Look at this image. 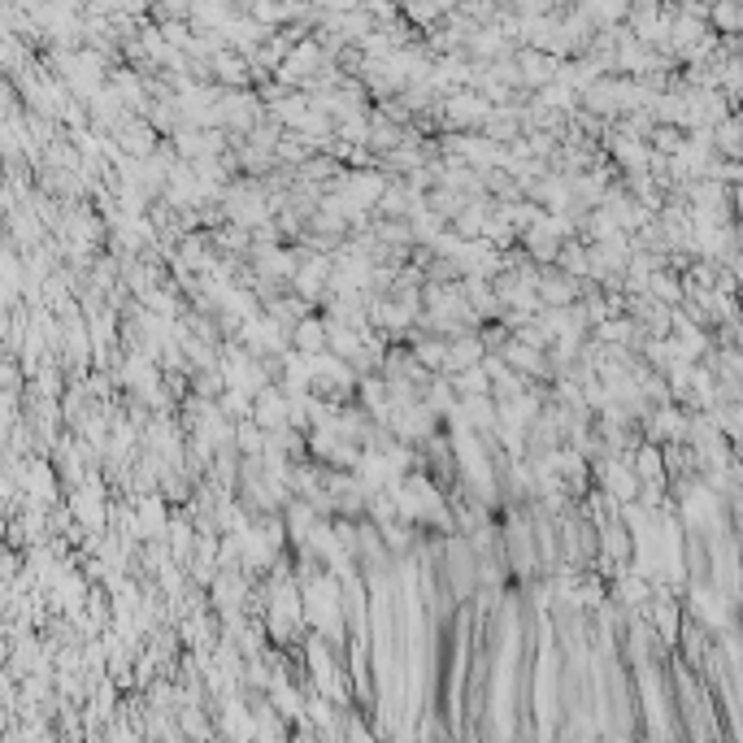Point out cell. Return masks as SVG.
<instances>
[{"instance_id": "5", "label": "cell", "mask_w": 743, "mask_h": 743, "mask_svg": "<svg viewBox=\"0 0 743 743\" xmlns=\"http://www.w3.org/2000/svg\"><path fill=\"white\" fill-rule=\"evenodd\" d=\"M405 18H413V22H435V18H448V9H431V5H409V9H405Z\"/></svg>"}, {"instance_id": "3", "label": "cell", "mask_w": 743, "mask_h": 743, "mask_svg": "<svg viewBox=\"0 0 743 743\" xmlns=\"http://www.w3.org/2000/svg\"><path fill=\"white\" fill-rule=\"evenodd\" d=\"M635 474H639V483H670V470H665V452L657 444H639L635 448Z\"/></svg>"}, {"instance_id": "2", "label": "cell", "mask_w": 743, "mask_h": 743, "mask_svg": "<svg viewBox=\"0 0 743 743\" xmlns=\"http://www.w3.org/2000/svg\"><path fill=\"white\" fill-rule=\"evenodd\" d=\"M253 422L261 426V431H283V426H292V400H287V392L279 383H270L266 392H261L253 400Z\"/></svg>"}, {"instance_id": "1", "label": "cell", "mask_w": 743, "mask_h": 743, "mask_svg": "<svg viewBox=\"0 0 743 743\" xmlns=\"http://www.w3.org/2000/svg\"><path fill=\"white\" fill-rule=\"evenodd\" d=\"M596 478H600V491L609 500H617V505H639V491H644V483H639L635 465L631 461H617V457H604L596 461Z\"/></svg>"}, {"instance_id": "4", "label": "cell", "mask_w": 743, "mask_h": 743, "mask_svg": "<svg viewBox=\"0 0 743 743\" xmlns=\"http://www.w3.org/2000/svg\"><path fill=\"white\" fill-rule=\"evenodd\" d=\"M713 153L743 157V122H739V113H735V118H726L722 127H713Z\"/></svg>"}]
</instances>
